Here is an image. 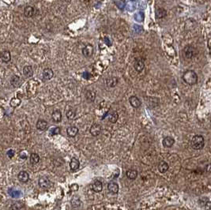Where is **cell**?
Masks as SVG:
<instances>
[{
	"label": "cell",
	"mask_w": 211,
	"mask_h": 210,
	"mask_svg": "<svg viewBox=\"0 0 211 210\" xmlns=\"http://www.w3.org/2000/svg\"><path fill=\"white\" fill-rule=\"evenodd\" d=\"M106 84L110 88H113L118 84V78L116 77H110L106 80Z\"/></svg>",
	"instance_id": "cell-21"
},
{
	"label": "cell",
	"mask_w": 211,
	"mask_h": 210,
	"mask_svg": "<svg viewBox=\"0 0 211 210\" xmlns=\"http://www.w3.org/2000/svg\"><path fill=\"white\" fill-rule=\"evenodd\" d=\"M78 133V128L76 127H69L67 129V135L70 138H74Z\"/></svg>",
	"instance_id": "cell-20"
},
{
	"label": "cell",
	"mask_w": 211,
	"mask_h": 210,
	"mask_svg": "<svg viewBox=\"0 0 211 210\" xmlns=\"http://www.w3.org/2000/svg\"><path fill=\"white\" fill-rule=\"evenodd\" d=\"M10 84H11L12 86H14V88H18V87H20L21 85L22 80H21V78L19 76L14 75L10 79Z\"/></svg>",
	"instance_id": "cell-11"
},
{
	"label": "cell",
	"mask_w": 211,
	"mask_h": 210,
	"mask_svg": "<svg viewBox=\"0 0 211 210\" xmlns=\"http://www.w3.org/2000/svg\"><path fill=\"white\" fill-rule=\"evenodd\" d=\"M19 157H20L21 159H22V160H26L27 157H28V155H27L26 151H25V150L21 151L20 153H19Z\"/></svg>",
	"instance_id": "cell-34"
},
{
	"label": "cell",
	"mask_w": 211,
	"mask_h": 210,
	"mask_svg": "<svg viewBox=\"0 0 211 210\" xmlns=\"http://www.w3.org/2000/svg\"><path fill=\"white\" fill-rule=\"evenodd\" d=\"M210 122H211V118H210Z\"/></svg>",
	"instance_id": "cell-39"
},
{
	"label": "cell",
	"mask_w": 211,
	"mask_h": 210,
	"mask_svg": "<svg viewBox=\"0 0 211 210\" xmlns=\"http://www.w3.org/2000/svg\"><path fill=\"white\" fill-rule=\"evenodd\" d=\"M118 118L119 115L116 112H112L109 114V115H108V119H109V121L112 123H116L117 120H118Z\"/></svg>",
	"instance_id": "cell-28"
},
{
	"label": "cell",
	"mask_w": 211,
	"mask_h": 210,
	"mask_svg": "<svg viewBox=\"0 0 211 210\" xmlns=\"http://www.w3.org/2000/svg\"><path fill=\"white\" fill-rule=\"evenodd\" d=\"M7 156H8L9 158H13V156H14V151L13 149H10L8 150V152L6 153Z\"/></svg>",
	"instance_id": "cell-36"
},
{
	"label": "cell",
	"mask_w": 211,
	"mask_h": 210,
	"mask_svg": "<svg viewBox=\"0 0 211 210\" xmlns=\"http://www.w3.org/2000/svg\"><path fill=\"white\" fill-rule=\"evenodd\" d=\"M86 98L87 101L93 102V101H95L96 99V92L92 91V90H88L86 92Z\"/></svg>",
	"instance_id": "cell-25"
},
{
	"label": "cell",
	"mask_w": 211,
	"mask_h": 210,
	"mask_svg": "<svg viewBox=\"0 0 211 210\" xmlns=\"http://www.w3.org/2000/svg\"><path fill=\"white\" fill-rule=\"evenodd\" d=\"M183 80L189 85H194L198 82V75L194 70H188L183 73Z\"/></svg>",
	"instance_id": "cell-1"
},
{
	"label": "cell",
	"mask_w": 211,
	"mask_h": 210,
	"mask_svg": "<svg viewBox=\"0 0 211 210\" xmlns=\"http://www.w3.org/2000/svg\"><path fill=\"white\" fill-rule=\"evenodd\" d=\"M67 117L68 119L71 120V119H74L75 118L76 116V110L74 109V108H70L68 111L67 112Z\"/></svg>",
	"instance_id": "cell-29"
},
{
	"label": "cell",
	"mask_w": 211,
	"mask_h": 210,
	"mask_svg": "<svg viewBox=\"0 0 211 210\" xmlns=\"http://www.w3.org/2000/svg\"><path fill=\"white\" fill-rule=\"evenodd\" d=\"M23 74L26 78H31L33 75V70L31 66H26L23 68Z\"/></svg>",
	"instance_id": "cell-22"
},
{
	"label": "cell",
	"mask_w": 211,
	"mask_h": 210,
	"mask_svg": "<svg viewBox=\"0 0 211 210\" xmlns=\"http://www.w3.org/2000/svg\"><path fill=\"white\" fill-rule=\"evenodd\" d=\"M191 145L194 149H203V147L205 145V139L203 138V136L200 135V134L194 135L191 138Z\"/></svg>",
	"instance_id": "cell-2"
},
{
	"label": "cell",
	"mask_w": 211,
	"mask_h": 210,
	"mask_svg": "<svg viewBox=\"0 0 211 210\" xmlns=\"http://www.w3.org/2000/svg\"><path fill=\"white\" fill-rule=\"evenodd\" d=\"M90 132L91 135L93 136V137H97L101 133V126L97 123L93 124L92 127H90Z\"/></svg>",
	"instance_id": "cell-7"
},
{
	"label": "cell",
	"mask_w": 211,
	"mask_h": 210,
	"mask_svg": "<svg viewBox=\"0 0 211 210\" xmlns=\"http://www.w3.org/2000/svg\"><path fill=\"white\" fill-rule=\"evenodd\" d=\"M36 14V10L33 6H27L24 9V15L26 17H31L34 16Z\"/></svg>",
	"instance_id": "cell-13"
},
{
	"label": "cell",
	"mask_w": 211,
	"mask_h": 210,
	"mask_svg": "<svg viewBox=\"0 0 211 210\" xmlns=\"http://www.w3.org/2000/svg\"><path fill=\"white\" fill-rule=\"evenodd\" d=\"M126 175H127V177L129 178V179L134 180V179H135V178H137V176H138V171H137L136 170L129 169L127 171V173H126Z\"/></svg>",
	"instance_id": "cell-24"
},
{
	"label": "cell",
	"mask_w": 211,
	"mask_h": 210,
	"mask_svg": "<svg viewBox=\"0 0 211 210\" xmlns=\"http://www.w3.org/2000/svg\"><path fill=\"white\" fill-rule=\"evenodd\" d=\"M36 127L39 130H41V131H44L48 129V123H47L45 120L43 119H39L37 122V125Z\"/></svg>",
	"instance_id": "cell-15"
},
{
	"label": "cell",
	"mask_w": 211,
	"mask_h": 210,
	"mask_svg": "<svg viewBox=\"0 0 211 210\" xmlns=\"http://www.w3.org/2000/svg\"><path fill=\"white\" fill-rule=\"evenodd\" d=\"M168 164L165 161H161L158 164V171L161 173H165L168 170Z\"/></svg>",
	"instance_id": "cell-23"
},
{
	"label": "cell",
	"mask_w": 211,
	"mask_h": 210,
	"mask_svg": "<svg viewBox=\"0 0 211 210\" xmlns=\"http://www.w3.org/2000/svg\"><path fill=\"white\" fill-rule=\"evenodd\" d=\"M71 204L74 208H78L81 205V201L78 197H74L71 200Z\"/></svg>",
	"instance_id": "cell-31"
},
{
	"label": "cell",
	"mask_w": 211,
	"mask_h": 210,
	"mask_svg": "<svg viewBox=\"0 0 211 210\" xmlns=\"http://www.w3.org/2000/svg\"><path fill=\"white\" fill-rule=\"evenodd\" d=\"M129 102H130V104L131 106L134 107V108H138L139 107L141 106V101L139 100V97L138 96H131L130 98H129Z\"/></svg>",
	"instance_id": "cell-12"
},
{
	"label": "cell",
	"mask_w": 211,
	"mask_h": 210,
	"mask_svg": "<svg viewBox=\"0 0 211 210\" xmlns=\"http://www.w3.org/2000/svg\"><path fill=\"white\" fill-rule=\"evenodd\" d=\"M30 163L32 164H38L40 160H41V158H40V156L38 155L37 153H32L30 155Z\"/></svg>",
	"instance_id": "cell-26"
},
{
	"label": "cell",
	"mask_w": 211,
	"mask_h": 210,
	"mask_svg": "<svg viewBox=\"0 0 211 210\" xmlns=\"http://www.w3.org/2000/svg\"><path fill=\"white\" fill-rule=\"evenodd\" d=\"M52 118L55 123H60L62 121V113L60 110L55 109L52 112Z\"/></svg>",
	"instance_id": "cell-14"
},
{
	"label": "cell",
	"mask_w": 211,
	"mask_h": 210,
	"mask_svg": "<svg viewBox=\"0 0 211 210\" xmlns=\"http://www.w3.org/2000/svg\"><path fill=\"white\" fill-rule=\"evenodd\" d=\"M80 167V162L77 158H72L70 162V167L72 171H76Z\"/></svg>",
	"instance_id": "cell-16"
},
{
	"label": "cell",
	"mask_w": 211,
	"mask_h": 210,
	"mask_svg": "<svg viewBox=\"0 0 211 210\" xmlns=\"http://www.w3.org/2000/svg\"><path fill=\"white\" fill-rule=\"evenodd\" d=\"M52 135H56V134H60L61 132V129L60 127H55V128H53L52 129Z\"/></svg>",
	"instance_id": "cell-35"
},
{
	"label": "cell",
	"mask_w": 211,
	"mask_h": 210,
	"mask_svg": "<svg viewBox=\"0 0 211 210\" xmlns=\"http://www.w3.org/2000/svg\"><path fill=\"white\" fill-rule=\"evenodd\" d=\"M92 190L96 193H100L103 190V184L101 181L96 180L93 184H92Z\"/></svg>",
	"instance_id": "cell-17"
},
{
	"label": "cell",
	"mask_w": 211,
	"mask_h": 210,
	"mask_svg": "<svg viewBox=\"0 0 211 210\" xmlns=\"http://www.w3.org/2000/svg\"><path fill=\"white\" fill-rule=\"evenodd\" d=\"M0 59L3 63H9L11 60V54L8 50H3L0 52Z\"/></svg>",
	"instance_id": "cell-8"
},
{
	"label": "cell",
	"mask_w": 211,
	"mask_h": 210,
	"mask_svg": "<svg viewBox=\"0 0 211 210\" xmlns=\"http://www.w3.org/2000/svg\"><path fill=\"white\" fill-rule=\"evenodd\" d=\"M38 184H39L40 187L43 189V190H48V189H49V188L52 187V183L51 180L48 177L43 176V177H41V178H39Z\"/></svg>",
	"instance_id": "cell-4"
},
{
	"label": "cell",
	"mask_w": 211,
	"mask_h": 210,
	"mask_svg": "<svg viewBox=\"0 0 211 210\" xmlns=\"http://www.w3.org/2000/svg\"><path fill=\"white\" fill-rule=\"evenodd\" d=\"M204 208H205V210H211V202L210 201H209V202L205 204Z\"/></svg>",
	"instance_id": "cell-38"
},
{
	"label": "cell",
	"mask_w": 211,
	"mask_h": 210,
	"mask_svg": "<svg viewBox=\"0 0 211 210\" xmlns=\"http://www.w3.org/2000/svg\"><path fill=\"white\" fill-rule=\"evenodd\" d=\"M167 15V11L164 8H158L156 10L157 18H163Z\"/></svg>",
	"instance_id": "cell-27"
},
{
	"label": "cell",
	"mask_w": 211,
	"mask_h": 210,
	"mask_svg": "<svg viewBox=\"0 0 211 210\" xmlns=\"http://www.w3.org/2000/svg\"><path fill=\"white\" fill-rule=\"evenodd\" d=\"M134 67L137 72L141 73L144 70L145 68V63H144V60L142 59V58H138L136 59L135 62H134Z\"/></svg>",
	"instance_id": "cell-5"
},
{
	"label": "cell",
	"mask_w": 211,
	"mask_h": 210,
	"mask_svg": "<svg viewBox=\"0 0 211 210\" xmlns=\"http://www.w3.org/2000/svg\"><path fill=\"white\" fill-rule=\"evenodd\" d=\"M119 185L116 183V182H111L108 184V190H109L110 193H117L119 192Z\"/></svg>",
	"instance_id": "cell-18"
},
{
	"label": "cell",
	"mask_w": 211,
	"mask_h": 210,
	"mask_svg": "<svg viewBox=\"0 0 211 210\" xmlns=\"http://www.w3.org/2000/svg\"><path fill=\"white\" fill-rule=\"evenodd\" d=\"M17 178L21 182H23L26 183L29 180V173L26 171H21L20 172L18 173L17 175Z\"/></svg>",
	"instance_id": "cell-9"
},
{
	"label": "cell",
	"mask_w": 211,
	"mask_h": 210,
	"mask_svg": "<svg viewBox=\"0 0 211 210\" xmlns=\"http://www.w3.org/2000/svg\"><path fill=\"white\" fill-rule=\"evenodd\" d=\"M94 52V48L92 44H86L84 47V48L82 49V55H84L85 57L90 58L93 55Z\"/></svg>",
	"instance_id": "cell-6"
},
{
	"label": "cell",
	"mask_w": 211,
	"mask_h": 210,
	"mask_svg": "<svg viewBox=\"0 0 211 210\" xmlns=\"http://www.w3.org/2000/svg\"><path fill=\"white\" fill-rule=\"evenodd\" d=\"M199 54V51L195 47L192 45H188L183 50V56L187 59H192L196 57Z\"/></svg>",
	"instance_id": "cell-3"
},
{
	"label": "cell",
	"mask_w": 211,
	"mask_h": 210,
	"mask_svg": "<svg viewBox=\"0 0 211 210\" xmlns=\"http://www.w3.org/2000/svg\"><path fill=\"white\" fill-rule=\"evenodd\" d=\"M70 190L72 191H77L78 190V184H72L70 186Z\"/></svg>",
	"instance_id": "cell-37"
},
{
	"label": "cell",
	"mask_w": 211,
	"mask_h": 210,
	"mask_svg": "<svg viewBox=\"0 0 211 210\" xmlns=\"http://www.w3.org/2000/svg\"><path fill=\"white\" fill-rule=\"evenodd\" d=\"M54 76V72L51 68H45L43 70V78L45 80H51Z\"/></svg>",
	"instance_id": "cell-19"
},
{
	"label": "cell",
	"mask_w": 211,
	"mask_h": 210,
	"mask_svg": "<svg viewBox=\"0 0 211 210\" xmlns=\"http://www.w3.org/2000/svg\"><path fill=\"white\" fill-rule=\"evenodd\" d=\"M162 144L165 148H171L175 144V139L171 136H167L163 139Z\"/></svg>",
	"instance_id": "cell-10"
},
{
	"label": "cell",
	"mask_w": 211,
	"mask_h": 210,
	"mask_svg": "<svg viewBox=\"0 0 211 210\" xmlns=\"http://www.w3.org/2000/svg\"><path fill=\"white\" fill-rule=\"evenodd\" d=\"M8 193H9V194L11 196L12 198H19V196L21 195L20 191H18V190H14V189H10L8 191Z\"/></svg>",
	"instance_id": "cell-32"
},
{
	"label": "cell",
	"mask_w": 211,
	"mask_h": 210,
	"mask_svg": "<svg viewBox=\"0 0 211 210\" xmlns=\"http://www.w3.org/2000/svg\"><path fill=\"white\" fill-rule=\"evenodd\" d=\"M208 202H209L208 198H206V197H203V198H200V199L199 200V204H200V206L204 207L205 204Z\"/></svg>",
	"instance_id": "cell-33"
},
{
	"label": "cell",
	"mask_w": 211,
	"mask_h": 210,
	"mask_svg": "<svg viewBox=\"0 0 211 210\" xmlns=\"http://www.w3.org/2000/svg\"><path fill=\"white\" fill-rule=\"evenodd\" d=\"M21 103V99H19V98H17V97H14V98H13V99H11V101H10V106L13 107H18L19 105H20Z\"/></svg>",
	"instance_id": "cell-30"
}]
</instances>
